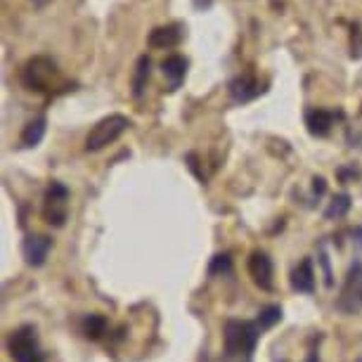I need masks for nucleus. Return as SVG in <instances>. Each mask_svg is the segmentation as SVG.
I'll return each mask as SVG.
<instances>
[{"label": "nucleus", "mask_w": 362, "mask_h": 362, "mask_svg": "<svg viewBox=\"0 0 362 362\" xmlns=\"http://www.w3.org/2000/svg\"><path fill=\"white\" fill-rule=\"evenodd\" d=\"M22 83L33 93H45V95L59 93L66 88L64 76L59 74L52 59H47V57H33L24 64Z\"/></svg>", "instance_id": "1"}, {"label": "nucleus", "mask_w": 362, "mask_h": 362, "mask_svg": "<svg viewBox=\"0 0 362 362\" xmlns=\"http://www.w3.org/2000/svg\"><path fill=\"white\" fill-rule=\"evenodd\" d=\"M258 337H261V327L256 322H249V320H228L223 329L225 353L230 358H235V355H251L258 344Z\"/></svg>", "instance_id": "2"}, {"label": "nucleus", "mask_w": 362, "mask_h": 362, "mask_svg": "<svg viewBox=\"0 0 362 362\" xmlns=\"http://www.w3.org/2000/svg\"><path fill=\"white\" fill-rule=\"evenodd\" d=\"M131 128V119L124 114H109L100 119L86 135V152H100L107 145H112Z\"/></svg>", "instance_id": "3"}, {"label": "nucleus", "mask_w": 362, "mask_h": 362, "mask_svg": "<svg viewBox=\"0 0 362 362\" xmlns=\"http://www.w3.org/2000/svg\"><path fill=\"white\" fill-rule=\"evenodd\" d=\"M8 351L15 362H45V353L38 346V334L31 325L19 327L10 334Z\"/></svg>", "instance_id": "4"}, {"label": "nucleus", "mask_w": 362, "mask_h": 362, "mask_svg": "<svg viewBox=\"0 0 362 362\" xmlns=\"http://www.w3.org/2000/svg\"><path fill=\"white\" fill-rule=\"evenodd\" d=\"M337 310L344 315H355L362 310V261H353L346 272L344 286L337 298Z\"/></svg>", "instance_id": "5"}, {"label": "nucleus", "mask_w": 362, "mask_h": 362, "mask_svg": "<svg viewBox=\"0 0 362 362\" xmlns=\"http://www.w3.org/2000/svg\"><path fill=\"white\" fill-rule=\"evenodd\" d=\"M69 218V187L62 182H50L43 199V221L52 228H64Z\"/></svg>", "instance_id": "6"}, {"label": "nucleus", "mask_w": 362, "mask_h": 362, "mask_svg": "<svg viewBox=\"0 0 362 362\" xmlns=\"http://www.w3.org/2000/svg\"><path fill=\"white\" fill-rule=\"evenodd\" d=\"M247 268L258 289L272 291V286H275V268H272V261L265 251H251Z\"/></svg>", "instance_id": "7"}, {"label": "nucleus", "mask_w": 362, "mask_h": 362, "mask_svg": "<svg viewBox=\"0 0 362 362\" xmlns=\"http://www.w3.org/2000/svg\"><path fill=\"white\" fill-rule=\"evenodd\" d=\"M50 251H52V239L47 235H29L22 244V254H24L26 263H29L31 268H40V265H45Z\"/></svg>", "instance_id": "8"}, {"label": "nucleus", "mask_w": 362, "mask_h": 362, "mask_svg": "<svg viewBox=\"0 0 362 362\" xmlns=\"http://www.w3.org/2000/svg\"><path fill=\"white\" fill-rule=\"evenodd\" d=\"M228 90H230L232 102H237V105H244V102L256 100L258 95L263 93V86H261V81L254 76V74H242V76H237V78L230 81Z\"/></svg>", "instance_id": "9"}, {"label": "nucleus", "mask_w": 362, "mask_h": 362, "mask_svg": "<svg viewBox=\"0 0 362 362\" xmlns=\"http://www.w3.org/2000/svg\"><path fill=\"white\" fill-rule=\"evenodd\" d=\"M341 114L332 112V109H322V107H313L305 112V126H308V133L313 138H327L332 133L334 124H337Z\"/></svg>", "instance_id": "10"}, {"label": "nucleus", "mask_w": 362, "mask_h": 362, "mask_svg": "<svg viewBox=\"0 0 362 362\" xmlns=\"http://www.w3.org/2000/svg\"><path fill=\"white\" fill-rule=\"evenodd\" d=\"M182 40V26L180 24H168V26H156V29L149 33L147 43L154 50H170Z\"/></svg>", "instance_id": "11"}, {"label": "nucleus", "mask_w": 362, "mask_h": 362, "mask_svg": "<svg viewBox=\"0 0 362 362\" xmlns=\"http://www.w3.org/2000/svg\"><path fill=\"white\" fill-rule=\"evenodd\" d=\"M161 74L163 78L168 81V90H177L185 81V74H187V59L182 54H170L161 62Z\"/></svg>", "instance_id": "12"}, {"label": "nucleus", "mask_w": 362, "mask_h": 362, "mask_svg": "<svg viewBox=\"0 0 362 362\" xmlns=\"http://www.w3.org/2000/svg\"><path fill=\"white\" fill-rule=\"evenodd\" d=\"M291 289L298 293H313L315 291V270H313L310 258H303L291 272Z\"/></svg>", "instance_id": "13"}, {"label": "nucleus", "mask_w": 362, "mask_h": 362, "mask_svg": "<svg viewBox=\"0 0 362 362\" xmlns=\"http://www.w3.org/2000/svg\"><path fill=\"white\" fill-rule=\"evenodd\" d=\"M45 128H47V121L43 116H38V119L29 121V124L24 126L22 135H19V145L22 147H36L40 145V140L45 138Z\"/></svg>", "instance_id": "14"}, {"label": "nucleus", "mask_w": 362, "mask_h": 362, "mask_svg": "<svg viewBox=\"0 0 362 362\" xmlns=\"http://www.w3.org/2000/svg\"><path fill=\"white\" fill-rule=\"evenodd\" d=\"M81 332H83L86 339L100 341L107 334V317L98 315V313H93V315H86L83 320H81Z\"/></svg>", "instance_id": "15"}, {"label": "nucleus", "mask_w": 362, "mask_h": 362, "mask_svg": "<svg viewBox=\"0 0 362 362\" xmlns=\"http://www.w3.org/2000/svg\"><path fill=\"white\" fill-rule=\"evenodd\" d=\"M149 57L142 54L135 64V74H133V98H142L145 95V88H147V81H149Z\"/></svg>", "instance_id": "16"}, {"label": "nucleus", "mask_w": 362, "mask_h": 362, "mask_svg": "<svg viewBox=\"0 0 362 362\" xmlns=\"http://www.w3.org/2000/svg\"><path fill=\"white\" fill-rule=\"evenodd\" d=\"M351 204H353L351 194H346V192L332 197L329 206L325 209V218H327V221H339V218H344L348 211H351Z\"/></svg>", "instance_id": "17"}, {"label": "nucleus", "mask_w": 362, "mask_h": 362, "mask_svg": "<svg viewBox=\"0 0 362 362\" xmlns=\"http://www.w3.org/2000/svg\"><path fill=\"white\" fill-rule=\"evenodd\" d=\"M279 320H282V308H279V305H265V308L258 313L256 325L261 327V329H272Z\"/></svg>", "instance_id": "18"}, {"label": "nucleus", "mask_w": 362, "mask_h": 362, "mask_svg": "<svg viewBox=\"0 0 362 362\" xmlns=\"http://www.w3.org/2000/svg\"><path fill=\"white\" fill-rule=\"evenodd\" d=\"M232 272V258L228 254H216L211 258L209 263V275L211 277H218V275H228Z\"/></svg>", "instance_id": "19"}, {"label": "nucleus", "mask_w": 362, "mask_h": 362, "mask_svg": "<svg viewBox=\"0 0 362 362\" xmlns=\"http://www.w3.org/2000/svg\"><path fill=\"white\" fill-rule=\"evenodd\" d=\"M320 265H322V272H325V286L327 289H332L334 286V275H332V268H329V256H327V251H325V247L320 249Z\"/></svg>", "instance_id": "20"}, {"label": "nucleus", "mask_w": 362, "mask_h": 362, "mask_svg": "<svg viewBox=\"0 0 362 362\" xmlns=\"http://www.w3.org/2000/svg\"><path fill=\"white\" fill-rule=\"evenodd\" d=\"M327 192V180L322 175H317V177H313V197H322Z\"/></svg>", "instance_id": "21"}, {"label": "nucleus", "mask_w": 362, "mask_h": 362, "mask_svg": "<svg viewBox=\"0 0 362 362\" xmlns=\"http://www.w3.org/2000/svg\"><path fill=\"white\" fill-rule=\"evenodd\" d=\"M353 242H355V244H358V247H362V225H360V228H358V230H355V232H353Z\"/></svg>", "instance_id": "22"}, {"label": "nucleus", "mask_w": 362, "mask_h": 362, "mask_svg": "<svg viewBox=\"0 0 362 362\" xmlns=\"http://www.w3.org/2000/svg\"><path fill=\"white\" fill-rule=\"evenodd\" d=\"M31 3L36 5V8H45V5L50 3V0H31Z\"/></svg>", "instance_id": "23"}, {"label": "nucleus", "mask_w": 362, "mask_h": 362, "mask_svg": "<svg viewBox=\"0 0 362 362\" xmlns=\"http://www.w3.org/2000/svg\"><path fill=\"white\" fill-rule=\"evenodd\" d=\"M199 362H211V360H209V355H206V353H204V355H202V360H199Z\"/></svg>", "instance_id": "24"}, {"label": "nucleus", "mask_w": 362, "mask_h": 362, "mask_svg": "<svg viewBox=\"0 0 362 362\" xmlns=\"http://www.w3.org/2000/svg\"><path fill=\"white\" fill-rule=\"evenodd\" d=\"M358 362H362V360H358Z\"/></svg>", "instance_id": "25"}]
</instances>
